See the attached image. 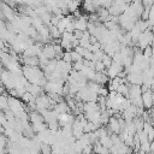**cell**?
<instances>
[{
  "label": "cell",
  "instance_id": "6da1fadb",
  "mask_svg": "<svg viewBox=\"0 0 154 154\" xmlns=\"http://www.w3.org/2000/svg\"><path fill=\"white\" fill-rule=\"evenodd\" d=\"M142 100H143L146 107H148V108L152 107V106H153V100H154L153 93H152L150 90H146V91L143 93V97H142Z\"/></svg>",
  "mask_w": 154,
  "mask_h": 154
}]
</instances>
